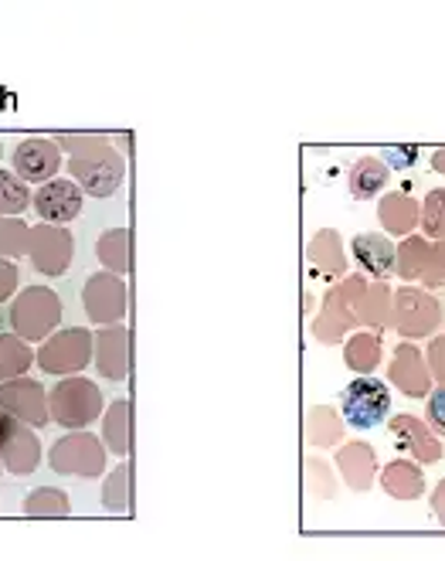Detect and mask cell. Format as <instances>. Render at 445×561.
Returning a JSON list of instances; mask_svg holds the SVG:
<instances>
[{
	"label": "cell",
	"mask_w": 445,
	"mask_h": 561,
	"mask_svg": "<svg viewBox=\"0 0 445 561\" xmlns=\"http://www.w3.org/2000/svg\"><path fill=\"white\" fill-rule=\"evenodd\" d=\"M34 360H38V354H34L31 344L24 337H18L14 330L11 334H0V381L24 375Z\"/></svg>",
	"instance_id": "9a60e30c"
},
{
	"label": "cell",
	"mask_w": 445,
	"mask_h": 561,
	"mask_svg": "<svg viewBox=\"0 0 445 561\" xmlns=\"http://www.w3.org/2000/svg\"><path fill=\"white\" fill-rule=\"evenodd\" d=\"M89 354H92V337L89 330L79 327H68V330H55L52 337L42 341L38 351V365L48 375H76L89 365Z\"/></svg>",
	"instance_id": "8992f818"
},
{
	"label": "cell",
	"mask_w": 445,
	"mask_h": 561,
	"mask_svg": "<svg viewBox=\"0 0 445 561\" xmlns=\"http://www.w3.org/2000/svg\"><path fill=\"white\" fill-rule=\"evenodd\" d=\"M61 163H65V150H61L58 140L27 137V140H21L14 147V171L27 184H45V181L58 178Z\"/></svg>",
	"instance_id": "8fae6325"
},
{
	"label": "cell",
	"mask_w": 445,
	"mask_h": 561,
	"mask_svg": "<svg viewBox=\"0 0 445 561\" xmlns=\"http://www.w3.org/2000/svg\"><path fill=\"white\" fill-rule=\"evenodd\" d=\"M415 153H419V150H385V157H388V160H401L398 168H408V163L415 160Z\"/></svg>",
	"instance_id": "d4e9b609"
},
{
	"label": "cell",
	"mask_w": 445,
	"mask_h": 561,
	"mask_svg": "<svg viewBox=\"0 0 445 561\" xmlns=\"http://www.w3.org/2000/svg\"><path fill=\"white\" fill-rule=\"evenodd\" d=\"M48 409H52V419L65 428H85L89 422H95V415L102 412V394L95 388V381L89 378H68L58 381L52 391H48Z\"/></svg>",
	"instance_id": "277c9868"
},
{
	"label": "cell",
	"mask_w": 445,
	"mask_h": 561,
	"mask_svg": "<svg viewBox=\"0 0 445 561\" xmlns=\"http://www.w3.org/2000/svg\"><path fill=\"white\" fill-rule=\"evenodd\" d=\"M31 187L24 178H18V171L0 168V215H21L31 208Z\"/></svg>",
	"instance_id": "2e32d148"
},
{
	"label": "cell",
	"mask_w": 445,
	"mask_h": 561,
	"mask_svg": "<svg viewBox=\"0 0 445 561\" xmlns=\"http://www.w3.org/2000/svg\"><path fill=\"white\" fill-rule=\"evenodd\" d=\"M0 470H4V463H0Z\"/></svg>",
	"instance_id": "4316f807"
},
{
	"label": "cell",
	"mask_w": 445,
	"mask_h": 561,
	"mask_svg": "<svg viewBox=\"0 0 445 561\" xmlns=\"http://www.w3.org/2000/svg\"><path fill=\"white\" fill-rule=\"evenodd\" d=\"M31 228L21 221V215H0V255L4 259H21L27 255Z\"/></svg>",
	"instance_id": "ac0fdd59"
},
{
	"label": "cell",
	"mask_w": 445,
	"mask_h": 561,
	"mask_svg": "<svg viewBox=\"0 0 445 561\" xmlns=\"http://www.w3.org/2000/svg\"><path fill=\"white\" fill-rule=\"evenodd\" d=\"M58 323H61V304L45 286H27L11 300V327L27 344L52 337Z\"/></svg>",
	"instance_id": "7a4b0ae2"
},
{
	"label": "cell",
	"mask_w": 445,
	"mask_h": 561,
	"mask_svg": "<svg viewBox=\"0 0 445 561\" xmlns=\"http://www.w3.org/2000/svg\"><path fill=\"white\" fill-rule=\"evenodd\" d=\"M0 409H8L11 415L24 419L27 425L42 428L52 422V409H48V394L42 388V381H34L27 375L0 381Z\"/></svg>",
	"instance_id": "30bf717a"
},
{
	"label": "cell",
	"mask_w": 445,
	"mask_h": 561,
	"mask_svg": "<svg viewBox=\"0 0 445 561\" xmlns=\"http://www.w3.org/2000/svg\"><path fill=\"white\" fill-rule=\"evenodd\" d=\"M95 360H99V371L113 381L126 375V330L123 327H110L95 337Z\"/></svg>",
	"instance_id": "5bb4252c"
},
{
	"label": "cell",
	"mask_w": 445,
	"mask_h": 561,
	"mask_svg": "<svg viewBox=\"0 0 445 561\" xmlns=\"http://www.w3.org/2000/svg\"><path fill=\"white\" fill-rule=\"evenodd\" d=\"M106 507H113V511L126 507V467L116 470L106 483Z\"/></svg>",
	"instance_id": "603a6c76"
},
{
	"label": "cell",
	"mask_w": 445,
	"mask_h": 561,
	"mask_svg": "<svg viewBox=\"0 0 445 561\" xmlns=\"http://www.w3.org/2000/svg\"><path fill=\"white\" fill-rule=\"evenodd\" d=\"M82 202H85V191L68 178H52V181L34 187V194H31L34 215H38L42 221H52V225H68L72 218H79Z\"/></svg>",
	"instance_id": "ba28073f"
},
{
	"label": "cell",
	"mask_w": 445,
	"mask_h": 561,
	"mask_svg": "<svg viewBox=\"0 0 445 561\" xmlns=\"http://www.w3.org/2000/svg\"><path fill=\"white\" fill-rule=\"evenodd\" d=\"M340 415L354 433H370L391 415V391L385 381L357 378L340 391Z\"/></svg>",
	"instance_id": "3957f363"
},
{
	"label": "cell",
	"mask_w": 445,
	"mask_h": 561,
	"mask_svg": "<svg viewBox=\"0 0 445 561\" xmlns=\"http://www.w3.org/2000/svg\"><path fill=\"white\" fill-rule=\"evenodd\" d=\"M354 259L378 279L395 273V245L378 232H364V236L354 239Z\"/></svg>",
	"instance_id": "4fadbf2b"
},
{
	"label": "cell",
	"mask_w": 445,
	"mask_h": 561,
	"mask_svg": "<svg viewBox=\"0 0 445 561\" xmlns=\"http://www.w3.org/2000/svg\"><path fill=\"white\" fill-rule=\"evenodd\" d=\"M14 289H18V259L0 255V304L14 300Z\"/></svg>",
	"instance_id": "7402d4cb"
},
{
	"label": "cell",
	"mask_w": 445,
	"mask_h": 561,
	"mask_svg": "<svg viewBox=\"0 0 445 561\" xmlns=\"http://www.w3.org/2000/svg\"><path fill=\"white\" fill-rule=\"evenodd\" d=\"M48 463L58 473H76V477H95L106 467V449L95 443V436L89 433H72L61 436L52 449H48Z\"/></svg>",
	"instance_id": "9c48e42d"
},
{
	"label": "cell",
	"mask_w": 445,
	"mask_h": 561,
	"mask_svg": "<svg viewBox=\"0 0 445 561\" xmlns=\"http://www.w3.org/2000/svg\"><path fill=\"white\" fill-rule=\"evenodd\" d=\"M76 242L68 236L65 225H52V221H38L31 228V242H27V255L31 266L42 276H61L72 262Z\"/></svg>",
	"instance_id": "52a82bcc"
},
{
	"label": "cell",
	"mask_w": 445,
	"mask_h": 561,
	"mask_svg": "<svg viewBox=\"0 0 445 561\" xmlns=\"http://www.w3.org/2000/svg\"><path fill=\"white\" fill-rule=\"evenodd\" d=\"M385 181H388V171L378 160H357V168L351 171V191H354V197H361V202L378 194L385 187Z\"/></svg>",
	"instance_id": "d6986e66"
},
{
	"label": "cell",
	"mask_w": 445,
	"mask_h": 561,
	"mask_svg": "<svg viewBox=\"0 0 445 561\" xmlns=\"http://www.w3.org/2000/svg\"><path fill=\"white\" fill-rule=\"evenodd\" d=\"M0 157H4V140H0Z\"/></svg>",
	"instance_id": "484cf974"
},
{
	"label": "cell",
	"mask_w": 445,
	"mask_h": 561,
	"mask_svg": "<svg viewBox=\"0 0 445 561\" xmlns=\"http://www.w3.org/2000/svg\"><path fill=\"white\" fill-rule=\"evenodd\" d=\"M126 310V289L116 276H92L85 283V313L95 323H116Z\"/></svg>",
	"instance_id": "7c38bea8"
},
{
	"label": "cell",
	"mask_w": 445,
	"mask_h": 561,
	"mask_svg": "<svg viewBox=\"0 0 445 561\" xmlns=\"http://www.w3.org/2000/svg\"><path fill=\"white\" fill-rule=\"evenodd\" d=\"M126 415H129V405L126 402H116L113 405V412L106 415V443H110V449L113 453H126V446H129V439H126Z\"/></svg>",
	"instance_id": "44dd1931"
},
{
	"label": "cell",
	"mask_w": 445,
	"mask_h": 561,
	"mask_svg": "<svg viewBox=\"0 0 445 561\" xmlns=\"http://www.w3.org/2000/svg\"><path fill=\"white\" fill-rule=\"evenodd\" d=\"M126 232H106L99 242V255L113 273H126Z\"/></svg>",
	"instance_id": "ffe728a7"
},
{
	"label": "cell",
	"mask_w": 445,
	"mask_h": 561,
	"mask_svg": "<svg viewBox=\"0 0 445 561\" xmlns=\"http://www.w3.org/2000/svg\"><path fill=\"white\" fill-rule=\"evenodd\" d=\"M0 463L14 477H27L42 467V439L34 425L0 409Z\"/></svg>",
	"instance_id": "5b68a950"
},
{
	"label": "cell",
	"mask_w": 445,
	"mask_h": 561,
	"mask_svg": "<svg viewBox=\"0 0 445 561\" xmlns=\"http://www.w3.org/2000/svg\"><path fill=\"white\" fill-rule=\"evenodd\" d=\"M61 150L68 153L72 181L95 197H106L123 184V160L113 147L92 137H61Z\"/></svg>",
	"instance_id": "6da1fadb"
},
{
	"label": "cell",
	"mask_w": 445,
	"mask_h": 561,
	"mask_svg": "<svg viewBox=\"0 0 445 561\" xmlns=\"http://www.w3.org/2000/svg\"><path fill=\"white\" fill-rule=\"evenodd\" d=\"M429 422H432L435 433L445 436V388H438L429 399Z\"/></svg>",
	"instance_id": "cb8c5ba5"
},
{
	"label": "cell",
	"mask_w": 445,
	"mask_h": 561,
	"mask_svg": "<svg viewBox=\"0 0 445 561\" xmlns=\"http://www.w3.org/2000/svg\"><path fill=\"white\" fill-rule=\"evenodd\" d=\"M24 514L27 517H65L68 514V497L55 486H38L24 497Z\"/></svg>",
	"instance_id": "e0dca14e"
}]
</instances>
